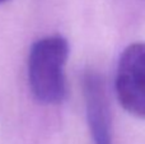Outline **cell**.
<instances>
[{"label": "cell", "instance_id": "7a4b0ae2", "mask_svg": "<svg viewBox=\"0 0 145 144\" xmlns=\"http://www.w3.org/2000/svg\"><path fill=\"white\" fill-rule=\"evenodd\" d=\"M115 89L125 111L145 119V42L131 43L122 51L116 69Z\"/></svg>", "mask_w": 145, "mask_h": 144}, {"label": "cell", "instance_id": "277c9868", "mask_svg": "<svg viewBox=\"0 0 145 144\" xmlns=\"http://www.w3.org/2000/svg\"><path fill=\"white\" fill-rule=\"evenodd\" d=\"M5 1H8V0H0V4H1V3H5Z\"/></svg>", "mask_w": 145, "mask_h": 144}, {"label": "cell", "instance_id": "6da1fadb", "mask_svg": "<svg viewBox=\"0 0 145 144\" xmlns=\"http://www.w3.org/2000/svg\"><path fill=\"white\" fill-rule=\"evenodd\" d=\"M68 56L69 43L63 36H47L32 45L28 56V82L40 103L59 105L64 101Z\"/></svg>", "mask_w": 145, "mask_h": 144}, {"label": "cell", "instance_id": "3957f363", "mask_svg": "<svg viewBox=\"0 0 145 144\" xmlns=\"http://www.w3.org/2000/svg\"><path fill=\"white\" fill-rule=\"evenodd\" d=\"M88 125L94 144H112V124L105 84L98 74L88 73L83 81Z\"/></svg>", "mask_w": 145, "mask_h": 144}]
</instances>
